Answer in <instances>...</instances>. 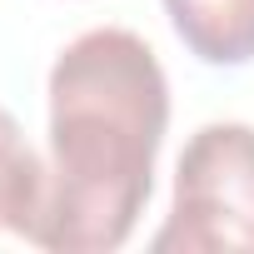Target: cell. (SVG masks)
<instances>
[{"mask_svg": "<svg viewBox=\"0 0 254 254\" xmlns=\"http://www.w3.org/2000/svg\"><path fill=\"white\" fill-rule=\"evenodd\" d=\"M185 50L204 65L254 60V0H165Z\"/></svg>", "mask_w": 254, "mask_h": 254, "instance_id": "3", "label": "cell"}, {"mask_svg": "<svg viewBox=\"0 0 254 254\" xmlns=\"http://www.w3.org/2000/svg\"><path fill=\"white\" fill-rule=\"evenodd\" d=\"M150 254H254V125L214 120L190 135Z\"/></svg>", "mask_w": 254, "mask_h": 254, "instance_id": "2", "label": "cell"}, {"mask_svg": "<svg viewBox=\"0 0 254 254\" xmlns=\"http://www.w3.org/2000/svg\"><path fill=\"white\" fill-rule=\"evenodd\" d=\"M170 130V80L120 25L75 35L50 65V194L35 224L50 254H110L135 234Z\"/></svg>", "mask_w": 254, "mask_h": 254, "instance_id": "1", "label": "cell"}, {"mask_svg": "<svg viewBox=\"0 0 254 254\" xmlns=\"http://www.w3.org/2000/svg\"><path fill=\"white\" fill-rule=\"evenodd\" d=\"M45 194H50V165L25 140L20 120L0 105V229L35 239V224L45 214Z\"/></svg>", "mask_w": 254, "mask_h": 254, "instance_id": "4", "label": "cell"}]
</instances>
